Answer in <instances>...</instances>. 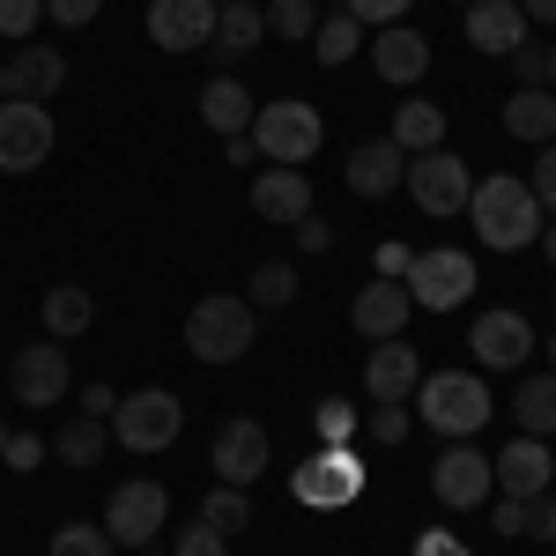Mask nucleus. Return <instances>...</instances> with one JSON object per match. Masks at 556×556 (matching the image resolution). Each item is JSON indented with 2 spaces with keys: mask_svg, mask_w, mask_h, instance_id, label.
I'll return each instance as SVG.
<instances>
[{
  "mask_svg": "<svg viewBox=\"0 0 556 556\" xmlns=\"http://www.w3.org/2000/svg\"><path fill=\"white\" fill-rule=\"evenodd\" d=\"M468 215H475V238L490 245V253H527L534 238H542V223H549V208L534 201V186L513 172L482 178L468 193Z\"/></svg>",
  "mask_w": 556,
  "mask_h": 556,
  "instance_id": "obj_1",
  "label": "nucleus"
},
{
  "mask_svg": "<svg viewBox=\"0 0 556 556\" xmlns=\"http://www.w3.org/2000/svg\"><path fill=\"white\" fill-rule=\"evenodd\" d=\"M416 416H424L438 438H475V430L490 424V386H482V371H424L416 379Z\"/></svg>",
  "mask_w": 556,
  "mask_h": 556,
  "instance_id": "obj_2",
  "label": "nucleus"
},
{
  "mask_svg": "<svg viewBox=\"0 0 556 556\" xmlns=\"http://www.w3.org/2000/svg\"><path fill=\"white\" fill-rule=\"evenodd\" d=\"M253 141H260V164H290V172H304V164L319 156V141H327V119H319V104L282 97V104H260L253 112Z\"/></svg>",
  "mask_w": 556,
  "mask_h": 556,
  "instance_id": "obj_3",
  "label": "nucleus"
},
{
  "mask_svg": "<svg viewBox=\"0 0 556 556\" xmlns=\"http://www.w3.org/2000/svg\"><path fill=\"white\" fill-rule=\"evenodd\" d=\"M178 430H186V401H178V393H164V386H141V393H127V401L112 408V438L127 445L134 460L172 453Z\"/></svg>",
  "mask_w": 556,
  "mask_h": 556,
  "instance_id": "obj_4",
  "label": "nucleus"
},
{
  "mask_svg": "<svg viewBox=\"0 0 556 556\" xmlns=\"http://www.w3.org/2000/svg\"><path fill=\"white\" fill-rule=\"evenodd\" d=\"M260 319L245 298H201L193 312H186V349L201 356V364H238L245 349H253Z\"/></svg>",
  "mask_w": 556,
  "mask_h": 556,
  "instance_id": "obj_5",
  "label": "nucleus"
},
{
  "mask_svg": "<svg viewBox=\"0 0 556 556\" xmlns=\"http://www.w3.org/2000/svg\"><path fill=\"white\" fill-rule=\"evenodd\" d=\"M364 497V460L349 445H319L312 460H298L290 475V505H312V513H342Z\"/></svg>",
  "mask_w": 556,
  "mask_h": 556,
  "instance_id": "obj_6",
  "label": "nucleus"
},
{
  "mask_svg": "<svg viewBox=\"0 0 556 556\" xmlns=\"http://www.w3.org/2000/svg\"><path fill=\"white\" fill-rule=\"evenodd\" d=\"M408 304H424V312H460L475 298V253L460 245H430V253L408 260Z\"/></svg>",
  "mask_w": 556,
  "mask_h": 556,
  "instance_id": "obj_7",
  "label": "nucleus"
},
{
  "mask_svg": "<svg viewBox=\"0 0 556 556\" xmlns=\"http://www.w3.org/2000/svg\"><path fill=\"white\" fill-rule=\"evenodd\" d=\"M401 186L416 193V208H424V215H468L475 172H468V156H453V149H424V156H408Z\"/></svg>",
  "mask_w": 556,
  "mask_h": 556,
  "instance_id": "obj_8",
  "label": "nucleus"
},
{
  "mask_svg": "<svg viewBox=\"0 0 556 556\" xmlns=\"http://www.w3.org/2000/svg\"><path fill=\"white\" fill-rule=\"evenodd\" d=\"M430 490L445 513H482L497 497V475H490V453H475L468 438H453L438 460H430Z\"/></svg>",
  "mask_w": 556,
  "mask_h": 556,
  "instance_id": "obj_9",
  "label": "nucleus"
},
{
  "mask_svg": "<svg viewBox=\"0 0 556 556\" xmlns=\"http://www.w3.org/2000/svg\"><path fill=\"white\" fill-rule=\"evenodd\" d=\"M164 513H172V497H164V482H119L112 497H104V534L119 542V549H149L156 534H164Z\"/></svg>",
  "mask_w": 556,
  "mask_h": 556,
  "instance_id": "obj_10",
  "label": "nucleus"
},
{
  "mask_svg": "<svg viewBox=\"0 0 556 556\" xmlns=\"http://www.w3.org/2000/svg\"><path fill=\"white\" fill-rule=\"evenodd\" d=\"M67 342H23L8 356V393L23 401V408H60L67 401Z\"/></svg>",
  "mask_w": 556,
  "mask_h": 556,
  "instance_id": "obj_11",
  "label": "nucleus"
},
{
  "mask_svg": "<svg viewBox=\"0 0 556 556\" xmlns=\"http://www.w3.org/2000/svg\"><path fill=\"white\" fill-rule=\"evenodd\" d=\"M60 83H67V52L60 45H15L0 60V97L8 104H45V97H60Z\"/></svg>",
  "mask_w": 556,
  "mask_h": 556,
  "instance_id": "obj_12",
  "label": "nucleus"
},
{
  "mask_svg": "<svg viewBox=\"0 0 556 556\" xmlns=\"http://www.w3.org/2000/svg\"><path fill=\"white\" fill-rule=\"evenodd\" d=\"M52 156V112L45 104H0V172L23 178Z\"/></svg>",
  "mask_w": 556,
  "mask_h": 556,
  "instance_id": "obj_13",
  "label": "nucleus"
},
{
  "mask_svg": "<svg viewBox=\"0 0 556 556\" xmlns=\"http://www.w3.org/2000/svg\"><path fill=\"white\" fill-rule=\"evenodd\" d=\"M208 468H215V482H230V490H253L260 475H267V430H260L253 416L223 424L215 445H208Z\"/></svg>",
  "mask_w": 556,
  "mask_h": 556,
  "instance_id": "obj_14",
  "label": "nucleus"
},
{
  "mask_svg": "<svg viewBox=\"0 0 556 556\" xmlns=\"http://www.w3.org/2000/svg\"><path fill=\"white\" fill-rule=\"evenodd\" d=\"M149 45H164V52H208L215 0H149Z\"/></svg>",
  "mask_w": 556,
  "mask_h": 556,
  "instance_id": "obj_15",
  "label": "nucleus"
},
{
  "mask_svg": "<svg viewBox=\"0 0 556 556\" xmlns=\"http://www.w3.org/2000/svg\"><path fill=\"white\" fill-rule=\"evenodd\" d=\"M468 342H475V364H482V371H519V364L534 356V327H527L519 312L497 304V312H475Z\"/></svg>",
  "mask_w": 556,
  "mask_h": 556,
  "instance_id": "obj_16",
  "label": "nucleus"
},
{
  "mask_svg": "<svg viewBox=\"0 0 556 556\" xmlns=\"http://www.w3.org/2000/svg\"><path fill=\"white\" fill-rule=\"evenodd\" d=\"M490 475H497V497H542L549 490V475H556V453H549V438H513L505 453H490Z\"/></svg>",
  "mask_w": 556,
  "mask_h": 556,
  "instance_id": "obj_17",
  "label": "nucleus"
},
{
  "mask_svg": "<svg viewBox=\"0 0 556 556\" xmlns=\"http://www.w3.org/2000/svg\"><path fill=\"white\" fill-rule=\"evenodd\" d=\"M260 38H267V8L260 0H215V60H223V75H238V60L245 52H260Z\"/></svg>",
  "mask_w": 556,
  "mask_h": 556,
  "instance_id": "obj_18",
  "label": "nucleus"
},
{
  "mask_svg": "<svg viewBox=\"0 0 556 556\" xmlns=\"http://www.w3.org/2000/svg\"><path fill=\"white\" fill-rule=\"evenodd\" d=\"M371 67H379L393 89H416L430 75V38L408 30V23H386L379 38H371Z\"/></svg>",
  "mask_w": 556,
  "mask_h": 556,
  "instance_id": "obj_19",
  "label": "nucleus"
},
{
  "mask_svg": "<svg viewBox=\"0 0 556 556\" xmlns=\"http://www.w3.org/2000/svg\"><path fill=\"white\" fill-rule=\"evenodd\" d=\"M408 312H416V304H408V282H364V290H356V304H349V319H356V334H364V342H393V334H401V327H408Z\"/></svg>",
  "mask_w": 556,
  "mask_h": 556,
  "instance_id": "obj_20",
  "label": "nucleus"
},
{
  "mask_svg": "<svg viewBox=\"0 0 556 556\" xmlns=\"http://www.w3.org/2000/svg\"><path fill=\"white\" fill-rule=\"evenodd\" d=\"M416 379H424V364H416V342H401V334L364 356V393H371V401H408Z\"/></svg>",
  "mask_w": 556,
  "mask_h": 556,
  "instance_id": "obj_21",
  "label": "nucleus"
},
{
  "mask_svg": "<svg viewBox=\"0 0 556 556\" xmlns=\"http://www.w3.org/2000/svg\"><path fill=\"white\" fill-rule=\"evenodd\" d=\"M401 172H408V156L393 149V141H356L349 149V193H364V201H386L393 186H401Z\"/></svg>",
  "mask_w": 556,
  "mask_h": 556,
  "instance_id": "obj_22",
  "label": "nucleus"
},
{
  "mask_svg": "<svg viewBox=\"0 0 556 556\" xmlns=\"http://www.w3.org/2000/svg\"><path fill=\"white\" fill-rule=\"evenodd\" d=\"M468 15V45L475 52H513V45H527V15H519V0H475V8H460Z\"/></svg>",
  "mask_w": 556,
  "mask_h": 556,
  "instance_id": "obj_23",
  "label": "nucleus"
},
{
  "mask_svg": "<svg viewBox=\"0 0 556 556\" xmlns=\"http://www.w3.org/2000/svg\"><path fill=\"white\" fill-rule=\"evenodd\" d=\"M253 208L267 215V223H298V215H312V178L290 172V164H267V172L253 178Z\"/></svg>",
  "mask_w": 556,
  "mask_h": 556,
  "instance_id": "obj_24",
  "label": "nucleus"
},
{
  "mask_svg": "<svg viewBox=\"0 0 556 556\" xmlns=\"http://www.w3.org/2000/svg\"><path fill=\"white\" fill-rule=\"evenodd\" d=\"M253 112L260 104L238 75H208V83H201V119H208L223 141H230V134H253Z\"/></svg>",
  "mask_w": 556,
  "mask_h": 556,
  "instance_id": "obj_25",
  "label": "nucleus"
},
{
  "mask_svg": "<svg viewBox=\"0 0 556 556\" xmlns=\"http://www.w3.org/2000/svg\"><path fill=\"white\" fill-rule=\"evenodd\" d=\"M401 156H424V149H445V104H424V97H408V104H393V134H386Z\"/></svg>",
  "mask_w": 556,
  "mask_h": 556,
  "instance_id": "obj_26",
  "label": "nucleus"
},
{
  "mask_svg": "<svg viewBox=\"0 0 556 556\" xmlns=\"http://www.w3.org/2000/svg\"><path fill=\"white\" fill-rule=\"evenodd\" d=\"M89 319H97V298H89L83 282H52V290H45V334H52V342H75Z\"/></svg>",
  "mask_w": 556,
  "mask_h": 556,
  "instance_id": "obj_27",
  "label": "nucleus"
},
{
  "mask_svg": "<svg viewBox=\"0 0 556 556\" xmlns=\"http://www.w3.org/2000/svg\"><path fill=\"white\" fill-rule=\"evenodd\" d=\"M505 134L513 141H556V97L549 89H513V104H505Z\"/></svg>",
  "mask_w": 556,
  "mask_h": 556,
  "instance_id": "obj_28",
  "label": "nucleus"
},
{
  "mask_svg": "<svg viewBox=\"0 0 556 556\" xmlns=\"http://www.w3.org/2000/svg\"><path fill=\"white\" fill-rule=\"evenodd\" d=\"M513 424H519V438H549V430H556V371H534V379H519V393H513Z\"/></svg>",
  "mask_w": 556,
  "mask_h": 556,
  "instance_id": "obj_29",
  "label": "nucleus"
},
{
  "mask_svg": "<svg viewBox=\"0 0 556 556\" xmlns=\"http://www.w3.org/2000/svg\"><path fill=\"white\" fill-rule=\"evenodd\" d=\"M104 438H112V424H97V416H67L52 453H60L67 468H97V460H104Z\"/></svg>",
  "mask_w": 556,
  "mask_h": 556,
  "instance_id": "obj_30",
  "label": "nucleus"
},
{
  "mask_svg": "<svg viewBox=\"0 0 556 556\" xmlns=\"http://www.w3.org/2000/svg\"><path fill=\"white\" fill-rule=\"evenodd\" d=\"M290 298H298V267H290V260H260L253 282H245V304H253V312H282Z\"/></svg>",
  "mask_w": 556,
  "mask_h": 556,
  "instance_id": "obj_31",
  "label": "nucleus"
},
{
  "mask_svg": "<svg viewBox=\"0 0 556 556\" xmlns=\"http://www.w3.org/2000/svg\"><path fill=\"white\" fill-rule=\"evenodd\" d=\"M356 45H364V23H356V15H319V30H312L319 67H349V60H356Z\"/></svg>",
  "mask_w": 556,
  "mask_h": 556,
  "instance_id": "obj_32",
  "label": "nucleus"
},
{
  "mask_svg": "<svg viewBox=\"0 0 556 556\" xmlns=\"http://www.w3.org/2000/svg\"><path fill=\"white\" fill-rule=\"evenodd\" d=\"M52 556H119V542L104 534V519H75L52 534Z\"/></svg>",
  "mask_w": 556,
  "mask_h": 556,
  "instance_id": "obj_33",
  "label": "nucleus"
},
{
  "mask_svg": "<svg viewBox=\"0 0 556 556\" xmlns=\"http://www.w3.org/2000/svg\"><path fill=\"white\" fill-rule=\"evenodd\" d=\"M201 519H208L215 534H238L245 519H253V505H245V490H230V482H215L208 505H201Z\"/></svg>",
  "mask_w": 556,
  "mask_h": 556,
  "instance_id": "obj_34",
  "label": "nucleus"
},
{
  "mask_svg": "<svg viewBox=\"0 0 556 556\" xmlns=\"http://www.w3.org/2000/svg\"><path fill=\"white\" fill-rule=\"evenodd\" d=\"M267 30H275V38H312V30H319V8H312V0H267Z\"/></svg>",
  "mask_w": 556,
  "mask_h": 556,
  "instance_id": "obj_35",
  "label": "nucleus"
},
{
  "mask_svg": "<svg viewBox=\"0 0 556 556\" xmlns=\"http://www.w3.org/2000/svg\"><path fill=\"white\" fill-rule=\"evenodd\" d=\"M45 460H52V445H45L38 430H8V445H0V468H15V475H38Z\"/></svg>",
  "mask_w": 556,
  "mask_h": 556,
  "instance_id": "obj_36",
  "label": "nucleus"
},
{
  "mask_svg": "<svg viewBox=\"0 0 556 556\" xmlns=\"http://www.w3.org/2000/svg\"><path fill=\"white\" fill-rule=\"evenodd\" d=\"M45 23V0H0V38L8 45H30Z\"/></svg>",
  "mask_w": 556,
  "mask_h": 556,
  "instance_id": "obj_37",
  "label": "nucleus"
},
{
  "mask_svg": "<svg viewBox=\"0 0 556 556\" xmlns=\"http://www.w3.org/2000/svg\"><path fill=\"white\" fill-rule=\"evenodd\" d=\"M505 60H513V75H519V89H542L549 83V45H513V52H505Z\"/></svg>",
  "mask_w": 556,
  "mask_h": 556,
  "instance_id": "obj_38",
  "label": "nucleus"
},
{
  "mask_svg": "<svg viewBox=\"0 0 556 556\" xmlns=\"http://www.w3.org/2000/svg\"><path fill=\"white\" fill-rule=\"evenodd\" d=\"M416 0H342V15H356L364 30H386V23H401Z\"/></svg>",
  "mask_w": 556,
  "mask_h": 556,
  "instance_id": "obj_39",
  "label": "nucleus"
},
{
  "mask_svg": "<svg viewBox=\"0 0 556 556\" xmlns=\"http://www.w3.org/2000/svg\"><path fill=\"white\" fill-rule=\"evenodd\" d=\"M312 430H319L327 445H342L349 430H356V408H349V401H319V408H312Z\"/></svg>",
  "mask_w": 556,
  "mask_h": 556,
  "instance_id": "obj_40",
  "label": "nucleus"
},
{
  "mask_svg": "<svg viewBox=\"0 0 556 556\" xmlns=\"http://www.w3.org/2000/svg\"><path fill=\"white\" fill-rule=\"evenodd\" d=\"M371 438H379V445H401V438H408V401H379V408H371Z\"/></svg>",
  "mask_w": 556,
  "mask_h": 556,
  "instance_id": "obj_41",
  "label": "nucleus"
},
{
  "mask_svg": "<svg viewBox=\"0 0 556 556\" xmlns=\"http://www.w3.org/2000/svg\"><path fill=\"white\" fill-rule=\"evenodd\" d=\"M223 542H230V534H215L208 519H193V527H178V556H230Z\"/></svg>",
  "mask_w": 556,
  "mask_h": 556,
  "instance_id": "obj_42",
  "label": "nucleus"
},
{
  "mask_svg": "<svg viewBox=\"0 0 556 556\" xmlns=\"http://www.w3.org/2000/svg\"><path fill=\"white\" fill-rule=\"evenodd\" d=\"M527 186H534V201L556 215V141H542V149H534V178H527Z\"/></svg>",
  "mask_w": 556,
  "mask_h": 556,
  "instance_id": "obj_43",
  "label": "nucleus"
},
{
  "mask_svg": "<svg viewBox=\"0 0 556 556\" xmlns=\"http://www.w3.org/2000/svg\"><path fill=\"white\" fill-rule=\"evenodd\" d=\"M45 15H52L60 30H83V23H97V15H104V0H45Z\"/></svg>",
  "mask_w": 556,
  "mask_h": 556,
  "instance_id": "obj_44",
  "label": "nucleus"
},
{
  "mask_svg": "<svg viewBox=\"0 0 556 556\" xmlns=\"http://www.w3.org/2000/svg\"><path fill=\"white\" fill-rule=\"evenodd\" d=\"M527 534H534V542H556V490L527 497Z\"/></svg>",
  "mask_w": 556,
  "mask_h": 556,
  "instance_id": "obj_45",
  "label": "nucleus"
},
{
  "mask_svg": "<svg viewBox=\"0 0 556 556\" xmlns=\"http://www.w3.org/2000/svg\"><path fill=\"white\" fill-rule=\"evenodd\" d=\"M416 556H475V549L460 534H445V527H424V534H416Z\"/></svg>",
  "mask_w": 556,
  "mask_h": 556,
  "instance_id": "obj_46",
  "label": "nucleus"
},
{
  "mask_svg": "<svg viewBox=\"0 0 556 556\" xmlns=\"http://www.w3.org/2000/svg\"><path fill=\"white\" fill-rule=\"evenodd\" d=\"M75 408H83V416H97V424H112L119 393H112V386H83V393H75Z\"/></svg>",
  "mask_w": 556,
  "mask_h": 556,
  "instance_id": "obj_47",
  "label": "nucleus"
},
{
  "mask_svg": "<svg viewBox=\"0 0 556 556\" xmlns=\"http://www.w3.org/2000/svg\"><path fill=\"white\" fill-rule=\"evenodd\" d=\"M290 230H298V245H304V253H327V245H334V230H327L319 215H298Z\"/></svg>",
  "mask_w": 556,
  "mask_h": 556,
  "instance_id": "obj_48",
  "label": "nucleus"
},
{
  "mask_svg": "<svg viewBox=\"0 0 556 556\" xmlns=\"http://www.w3.org/2000/svg\"><path fill=\"white\" fill-rule=\"evenodd\" d=\"M490 527H497V534H527V505H519V497H497Z\"/></svg>",
  "mask_w": 556,
  "mask_h": 556,
  "instance_id": "obj_49",
  "label": "nucleus"
},
{
  "mask_svg": "<svg viewBox=\"0 0 556 556\" xmlns=\"http://www.w3.org/2000/svg\"><path fill=\"white\" fill-rule=\"evenodd\" d=\"M223 164H260V141L253 134H230V141H223Z\"/></svg>",
  "mask_w": 556,
  "mask_h": 556,
  "instance_id": "obj_50",
  "label": "nucleus"
},
{
  "mask_svg": "<svg viewBox=\"0 0 556 556\" xmlns=\"http://www.w3.org/2000/svg\"><path fill=\"white\" fill-rule=\"evenodd\" d=\"M379 275H386V282H401V275H408V253H401V245H386V253H379Z\"/></svg>",
  "mask_w": 556,
  "mask_h": 556,
  "instance_id": "obj_51",
  "label": "nucleus"
},
{
  "mask_svg": "<svg viewBox=\"0 0 556 556\" xmlns=\"http://www.w3.org/2000/svg\"><path fill=\"white\" fill-rule=\"evenodd\" d=\"M519 15L527 23H556V0H519Z\"/></svg>",
  "mask_w": 556,
  "mask_h": 556,
  "instance_id": "obj_52",
  "label": "nucleus"
},
{
  "mask_svg": "<svg viewBox=\"0 0 556 556\" xmlns=\"http://www.w3.org/2000/svg\"><path fill=\"white\" fill-rule=\"evenodd\" d=\"M542 253H549V260H556V223H542Z\"/></svg>",
  "mask_w": 556,
  "mask_h": 556,
  "instance_id": "obj_53",
  "label": "nucleus"
},
{
  "mask_svg": "<svg viewBox=\"0 0 556 556\" xmlns=\"http://www.w3.org/2000/svg\"><path fill=\"white\" fill-rule=\"evenodd\" d=\"M542 89H549V97H556V45H549V83H542Z\"/></svg>",
  "mask_w": 556,
  "mask_h": 556,
  "instance_id": "obj_54",
  "label": "nucleus"
},
{
  "mask_svg": "<svg viewBox=\"0 0 556 556\" xmlns=\"http://www.w3.org/2000/svg\"><path fill=\"white\" fill-rule=\"evenodd\" d=\"M549 371H556V334H549Z\"/></svg>",
  "mask_w": 556,
  "mask_h": 556,
  "instance_id": "obj_55",
  "label": "nucleus"
},
{
  "mask_svg": "<svg viewBox=\"0 0 556 556\" xmlns=\"http://www.w3.org/2000/svg\"><path fill=\"white\" fill-rule=\"evenodd\" d=\"M453 8H475V0H453Z\"/></svg>",
  "mask_w": 556,
  "mask_h": 556,
  "instance_id": "obj_56",
  "label": "nucleus"
},
{
  "mask_svg": "<svg viewBox=\"0 0 556 556\" xmlns=\"http://www.w3.org/2000/svg\"><path fill=\"white\" fill-rule=\"evenodd\" d=\"M0 445H8V430H0Z\"/></svg>",
  "mask_w": 556,
  "mask_h": 556,
  "instance_id": "obj_57",
  "label": "nucleus"
}]
</instances>
